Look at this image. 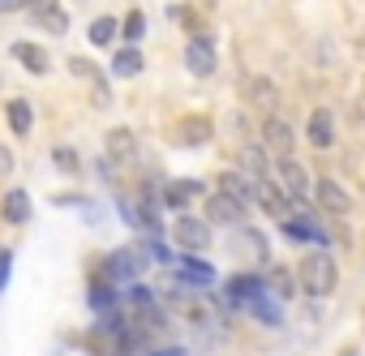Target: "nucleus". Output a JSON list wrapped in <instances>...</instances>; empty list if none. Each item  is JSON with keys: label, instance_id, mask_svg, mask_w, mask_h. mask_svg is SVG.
Listing matches in <instances>:
<instances>
[{"label": "nucleus", "instance_id": "obj_1", "mask_svg": "<svg viewBox=\"0 0 365 356\" xmlns=\"http://www.w3.org/2000/svg\"><path fill=\"white\" fill-rule=\"evenodd\" d=\"M297 279L309 296H331L335 283H339V271H335V258L331 253H309L301 266H297Z\"/></svg>", "mask_w": 365, "mask_h": 356}, {"label": "nucleus", "instance_id": "obj_2", "mask_svg": "<svg viewBox=\"0 0 365 356\" xmlns=\"http://www.w3.org/2000/svg\"><path fill=\"white\" fill-rule=\"evenodd\" d=\"M172 236H176V245L185 249V253H202L211 245V224L207 219H194V215H180Z\"/></svg>", "mask_w": 365, "mask_h": 356}, {"label": "nucleus", "instance_id": "obj_3", "mask_svg": "<svg viewBox=\"0 0 365 356\" xmlns=\"http://www.w3.org/2000/svg\"><path fill=\"white\" fill-rule=\"evenodd\" d=\"M185 69H190L194 78L215 73V43H211L207 35H194V39H190V48H185Z\"/></svg>", "mask_w": 365, "mask_h": 356}, {"label": "nucleus", "instance_id": "obj_4", "mask_svg": "<svg viewBox=\"0 0 365 356\" xmlns=\"http://www.w3.org/2000/svg\"><path fill=\"white\" fill-rule=\"evenodd\" d=\"M220 194H228V198L241 202V206H254V202H258V181H250L245 172H224V176H220Z\"/></svg>", "mask_w": 365, "mask_h": 356}, {"label": "nucleus", "instance_id": "obj_5", "mask_svg": "<svg viewBox=\"0 0 365 356\" xmlns=\"http://www.w3.org/2000/svg\"><path fill=\"white\" fill-rule=\"evenodd\" d=\"M275 172L284 176V194H288L292 202H301V198L309 194V176H305V163H301V159H279Z\"/></svg>", "mask_w": 365, "mask_h": 356}, {"label": "nucleus", "instance_id": "obj_6", "mask_svg": "<svg viewBox=\"0 0 365 356\" xmlns=\"http://www.w3.org/2000/svg\"><path fill=\"white\" fill-rule=\"evenodd\" d=\"M138 271H142V253L138 249H116V253H108V283H125V279H138Z\"/></svg>", "mask_w": 365, "mask_h": 356}, {"label": "nucleus", "instance_id": "obj_7", "mask_svg": "<svg viewBox=\"0 0 365 356\" xmlns=\"http://www.w3.org/2000/svg\"><path fill=\"white\" fill-rule=\"evenodd\" d=\"M305 137H309V146H318V150H327V146L335 142V116H331V108H314V112H309Z\"/></svg>", "mask_w": 365, "mask_h": 356}, {"label": "nucleus", "instance_id": "obj_8", "mask_svg": "<svg viewBox=\"0 0 365 356\" xmlns=\"http://www.w3.org/2000/svg\"><path fill=\"white\" fill-rule=\"evenodd\" d=\"M314 198H318V206L331 211V215H348V211H352V198L331 181V176H322V181L314 185Z\"/></svg>", "mask_w": 365, "mask_h": 356}, {"label": "nucleus", "instance_id": "obj_9", "mask_svg": "<svg viewBox=\"0 0 365 356\" xmlns=\"http://www.w3.org/2000/svg\"><path fill=\"white\" fill-rule=\"evenodd\" d=\"M207 219L211 224H245V206L232 202L228 194H215V198H207Z\"/></svg>", "mask_w": 365, "mask_h": 356}, {"label": "nucleus", "instance_id": "obj_10", "mask_svg": "<svg viewBox=\"0 0 365 356\" xmlns=\"http://www.w3.org/2000/svg\"><path fill=\"white\" fill-rule=\"evenodd\" d=\"M262 142H267L279 159H292V129H288L279 116H271V120L262 125Z\"/></svg>", "mask_w": 365, "mask_h": 356}, {"label": "nucleus", "instance_id": "obj_11", "mask_svg": "<svg viewBox=\"0 0 365 356\" xmlns=\"http://www.w3.org/2000/svg\"><path fill=\"white\" fill-rule=\"evenodd\" d=\"M241 172L250 181H271V155L262 146H241Z\"/></svg>", "mask_w": 365, "mask_h": 356}, {"label": "nucleus", "instance_id": "obj_12", "mask_svg": "<svg viewBox=\"0 0 365 356\" xmlns=\"http://www.w3.org/2000/svg\"><path fill=\"white\" fill-rule=\"evenodd\" d=\"M262 275H237L228 279V305H250L254 296H262Z\"/></svg>", "mask_w": 365, "mask_h": 356}, {"label": "nucleus", "instance_id": "obj_13", "mask_svg": "<svg viewBox=\"0 0 365 356\" xmlns=\"http://www.w3.org/2000/svg\"><path fill=\"white\" fill-rule=\"evenodd\" d=\"M194 198H202V185H198V181H168V185H163V202L176 206V211H185Z\"/></svg>", "mask_w": 365, "mask_h": 356}, {"label": "nucleus", "instance_id": "obj_14", "mask_svg": "<svg viewBox=\"0 0 365 356\" xmlns=\"http://www.w3.org/2000/svg\"><path fill=\"white\" fill-rule=\"evenodd\" d=\"M9 52H14V61H22V69H31V73H39V78L48 73V52H43L39 43H26V39H18Z\"/></svg>", "mask_w": 365, "mask_h": 356}, {"label": "nucleus", "instance_id": "obj_15", "mask_svg": "<svg viewBox=\"0 0 365 356\" xmlns=\"http://www.w3.org/2000/svg\"><path fill=\"white\" fill-rule=\"evenodd\" d=\"M0 215H5L9 224H26L31 219V194L26 189H9L5 198H0Z\"/></svg>", "mask_w": 365, "mask_h": 356}, {"label": "nucleus", "instance_id": "obj_16", "mask_svg": "<svg viewBox=\"0 0 365 356\" xmlns=\"http://www.w3.org/2000/svg\"><path fill=\"white\" fill-rule=\"evenodd\" d=\"M108 155H112V163H129V159L138 155V137H133L129 129H112V137H108Z\"/></svg>", "mask_w": 365, "mask_h": 356}, {"label": "nucleus", "instance_id": "obj_17", "mask_svg": "<svg viewBox=\"0 0 365 356\" xmlns=\"http://www.w3.org/2000/svg\"><path fill=\"white\" fill-rule=\"evenodd\" d=\"M176 266H180V279H185V283H198V288L215 283V271H211L202 258H194V253H190V258H180Z\"/></svg>", "mask_w": 365, "mask_h": 356}, {"label": "nucleus", "instance_id": "obj_18", "mask_svg": "<svg viewBox=\"0 0 365 356\" xmlns=\"http://www.w3.org/2000/svg\"><path fill=\"white\" fill-rule=\"evenodd\" d=\"M69 69H73L78 78H91V86H95V108H108V103H112V95H108L103 78L95 73V65H86V61H78V56H73V61H69Z\"/></svg>", "mask_w": 365, "mask_h": 356}, {"label": "nucleus", "instance_id": "obj_19", "mask_svg": "<svg viewBox=\"0 0 365 356\" xmlns=\"http://www.w3.org/2000/svg\"><path fill=\"white\" fill-rule=\"evenodd\" d=\"M5 116H9V129H14L18 137H26V133H31V125H35V112H31V103H26V99H14V103L5 108Z\"/></svg>", "mask_w": 365, "mask_h": 356}, {"label": "nucleus", "instance_id": "obj_20", "mask_svg": "<svg viewBox=\"0 0 365 356\" xmlns=\"http://www.w3.org/2000/svg\"><path fill=\"white\" fill-rule=\"evenodd\" d=\"M112 73H116V78H138V73H142V52H138V48H120V52L112 56Z\"/></svg>", "mask_w": 365, "mask_h": 356}, {"label": "nucleus", "instance_id": "obj_21", "mask_svg": "<svg viewBox=\"0 0 365 356\" xmlns=\"http://www.w3.org/2000/svg\"><path fill=\"white\" fill-rule=\"evenodd\" d=\"M116 31H120V26H116L112 18H95V22L86 26V35H91V43H95V48H108V43L116 39Z\"/></svg>", "mask_w": 365, "mask_h": 356}, {"label": "nucleus", "instance_id": "obj_22", "mask_svg": "<svg viewBox=\"0 0 365 356\" xmlns=\"http://www.w3.org/2000/svg\"><path fill=\"white\" fill-rule=\"evenodd\" d=\"M284 236L288 241H322V232L309 219H284Z\"/></svg>", "mask_w": 365, "mask_h": 356}, {"label": "nucleus", "instance_id": "obj_23", "mask_svg": "<svg viewBox=\"0 0 365 356\" xmlns=\"http://www.w3.org/2000/svg\"><path fill=\"white\" fill-rule=\"evenodd\" d=\"M180 129H185V133H176V142H194V146H202L207 137H211V120H185V125H180Z\"/></svg>", "mask_w": 365, "mask_h": 356}, {"label": "nucleus", "instance_id": "obj_24", "mask_svg": "<svg viewBox=\"0 0 365 356\" xmlns=\"http://www.w3.org/2000/svg\"><path fill=\"white\" fill-rule=\"evenodd\" d=\"M112 305H116V288H112V283H95V288H91V309L112 313Z\"/></svg>", "mask_w": 365, "mask_h": 356}, {"label": "nucleus", "instance_id": "obj_25", "mask_svg": "<svg viewBox=\"0 0 365 356\" xmlns=\"http://www.w3.org/2000/svg\"><path fill=\"white\" fill-rule=\"evenodd\" d=\"M245 90H250V99H254V103H267V108L275 103V86H271L267 78H250V82H245Z\"/></svg>", "mask_w": 365, "mask_h": 356}, {"label": "nucleus", "instance_id": "obj_26", "mask_svg": "<svg viewBox=\"0 0 365 356\" xmlns=\"http://www.w3.org/2000/svg\"><path fill=\"white\" fill-rule=\"evenodd\" d=\"M39 26H43V31H52V35H65L69 18H65V9H48V14H39Z\"/></svg>", "mask_w": 365, "mask_h": 356}, {"label": "nucleus", "instance_id": "obj_27", "mask_svg": "<svg viewBox=\"0 0 365 356\" xmlns=\"http://www.w3.org/2000/svg\"><path fill=\"white\" fill-rule=\"evenodd\" d=\"M52 163H56L61 172H69V176H73V172L82 167V163H78V155H73L69 146H56V150H52Z\"/></svg>", "mask_w": 365, "mask_h": 356}, {"label": "nucleus", "instance_id": "obj_28", "mask_svg": "<svg viewBox=\"0 0 365 356\" xmlns=\"http://www.w3.org/2000/svg\"><path fill=\"white\" fill-rule=\"evenodd\" d=\"M120 31H125V39L133 43V39H142V35H146V18H142V14L133 9V14L125 18V26H120Z\"/></svg>", "mask_w": 365, "mask_h": 356}, {"label": "nucleus", "instance_id": "obj_29", "mask_svg": "<svg viewBox=\"0 0 365 356\" xmlns=\"http://www.w3.org/2000/svg\"><path fill=\"white\" fill-rule=\"evenodd\" d=\"M262 283H271V288H275L279 296H292V275H288V271H271V275H267Z\"/></svg>", "mask_w": 365, "mask_h": 356}, {"label": "nucleus", "instance_id": "obj_30", "mask_svg": "<svg viewBox=\"0 0 365 356\" xmlns=\"http://www.w3.org/2000/svg\"><path fill=\"white\" fill-rule=\"evenodd\" d=\"M250 309H254L258 318H267V322H279V309H275V305H267V296H254V300H250Z\"/></svg>", "mask_w": 365, "mask_h": 356}, {"label": "nucleus", "instance_id": "obj_31", "mask_svg": "<svg viewBox=\"0 0 365 356\" xmlns=\"http://www.w3.org/2000/svg\"><path fill=\"white\" fill-rule=\"evenodd\" d=\"M9 271H14V249H0V292L9 288Z\"/></svg>", "mask_w": 365, "mask_h": 356}, {"label": "nucleus", "instance_id": "obj_32", "mask_svg": "<svg viewBox=\"0 0 365 356\" xmlns=\"http://www.w3.org/2000/svg\"><path fill=\"white\" fill-rule=\"evenodd\" d=\"M9 167H14V150L0 142V172H9Z\"/></svg>", "mask_w": 365, "mask_h": 356}, {"label": "nucleus", "instance_id": "obj_33", "mask_svg": "<svg viewBox=\"0 0 365 356\" xmlns=\"http://www.w3.org/2000/svg\"><path fill=\"white\" fill-rule=\"evenodd\" d=\"M26 0H0V14H14V9H22Z\"/></svg>", "mask_w": 365, "mask_h": 356}, {"label": "nucleus", "instance_id": "obj_34", "mask_svg": "<svg viewBox=\"0 0 365 356\" xmlns=\"http://www.w3.org/2000/svg\"><path fill=\"white\" fill-rule=\"evenodd\" d=\"M150 356H185L180 347H163V352H150Z\"/></svg>", "mask_w": 365, "mask_h": 356}, {"label": "nucleus", "instance_id": "obj_35", "mask_svg": "<svg viewBox=\"0 0 365 356\" xmlns=\"http://www.w3.org/2000/svg\"><path fill=\"white\" fill-rule=\"evenodd\" d=\"M339 356H361V347H344V352H339Z\"/></svg>", "mask_w": 365, "mask_h": 356}]
</instances>
